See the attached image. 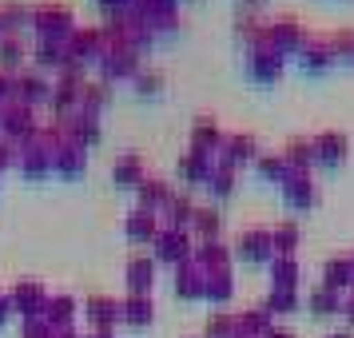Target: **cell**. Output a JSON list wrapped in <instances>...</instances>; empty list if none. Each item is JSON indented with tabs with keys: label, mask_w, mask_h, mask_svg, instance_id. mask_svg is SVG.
I'll return each instance as SVG.
<instances>
[{
	"label": "cell",
	"mask_w": 354,
	"mask_h": 338,
	"mask_svg": "<svg viewBox=\"0 0 354 338\" xmlns=\"http://www.w3.org/2000/svg\"><path fill=\"white\" fill-rule=\"evenodd\" d=\"M140 68H144V56L136 48H128V44H112L108 40V48H104V56H100V80L108 84H131L136 76H140Z\"/></svg>",
	"instance_id": "cell-3"
},
{
	"label": "cell",
	"mask_w": 354,
	"mask_h": 338,
	"mask_svg": "<svg viewBox=\"0 0 354 338\" xmlns=\"http://www.w3.org/2000/svg\"><path fill=\"white\" fill-rule=\"evenodd\" d=\"M112 96H115V84H108V80H88L84 84V96H80V112H88V115H104L108 108H112Z\"/></svg>",
	"instance_id": "cell-33"
},
{
	"label": "cell",
	"mask_w": 354,
	"mask_h": 338,
	"mask_svg": "<svg viewBox=\"0 0 354 338\" xmlns=\"http://www.w3.org/2000/svg\"><path fill=\"white\" fill-rule=\"evenodd\" d=\"M195 207H199V203L192 199V191H176V195H171V203H167V211H163L160 219H163L167 227H183V231H192Z\"/></svg>",
	"instance_id": "cell-38"
},
{
	"label": "cell",
	"mask_w": 354,
	"mask_h": 338,
	"mask_svg": "<svg viewBox=\"0 0 354 338\" xmlns=\"http://www.w3.org/2000/svg\"><path fill=\"white\" fill-rule=\"evenodd\" d=\"M299 239H303V231H299V223H295V219H279V223L271 227L274 255H295V247H299Z\"/></svg>",
	"instance_id": "cell-45"
},
{
	"label": "cell",
	"mask_w": 354,
	"mask_h": 338,
	"mask_svg": "<svg viewBox=\"0 0 354 338\" xmlns=\"http://www.w3.org/2000/svg\"><path fill=\"white\" fill-rule=\"evenodd\" d=\"M17 100V88H12V72H0V108H8Z\"/></svg>",
	"instance_id": "cell-52"
},
{
	"label": "cell",
	"mask_w": 354,
	"mask_h": 338,
	"mask_svg": "<svg viewBox=\"0 0 354 338\" xmlns=\"http://www.w3.org/2000/svg\"><path fill=\"white\" fill-rule=\"evenodd\" d=\"M171 195H176V187H171L163 176H147L144 183L136 187V207L163 215V211H167V203H171Z\"/></svg>",
	"instance_id": "cell-25"
},
{
	"label": "cell",
	"mask_w": 354,
	"mask_h": 338,
	"mask_svg": "<svg viewBox=\"0 0 354 338\" xmlns=\"http://www.w3.org/2000/svg\"><path fill=\"white\" fill-rule=\"evenodd\" d=\"M76 8L68 0H40L32 4V36L36 40H68L76 32Z\"/></svg>",
	"instance_id": "cell-1"
},
{
	"label": "cell",
	"mask_w": 354,
	"mask_h": 338,
	"mask_svg": "<svg viewBox=\"0 0 354 338\" xmlns=\"http://www.w3.org/2000/svg\"><path fill=\"white\" fill-rule=\"evenodd\" d=\"M144 20H147V28L156 32V40L179 32V12H151V17H144Z\"/></svg>",
	"instance_id": "cell-49"
},
{
	"label": "cell",
	"mask_w": 354,
	"mask_h": 338,
	"mask_svg": "<svg viewBox=\"0 0 354 338\" xmlns=\"http://www.w3.org/2000/svg\"><path fill=\"white\" fill-rule=\"evenodd\" d=\"M100 8H104V17H115V12H131L136 8V0H96Z\"/></svg>",
	"instance_id": "cell-53"
},
{
	"label": "cell",
	"mask_w": 354,
	"mask_h": 338,
	"mask_svg": "<svg viewBox=\"0 0 354 338\" xmlns=\"http://www.w3.org/2000/svg\"><path fill=\"white\" fill-rule=\"evenodd\" d=\"M20 338H56V326H52L48 319H24Z\"/></svg>",
	"instance_id": "cell-50"
},
{
	"label": "cell",
	"mask_w": 354,
	"mask_h": 338,
	"mask_svg": "<svg viewBox=\"0 0 354 338\" xmlns=\"http://www.w3.org/2000/svg\"><path fill=\"white\" fill-rule=\"evenodd\" d=\"M263 338H295V330H290V326H271Z\"/></svg>",
	"instance_id": "cell-55"
},
{
	"label": "cell",
	"mask_w": 354,
	"mask_h": 338,
	"mask_svg": "<svg viewBox=\"0 0 354 338\" xmlns=\"http://www.w3.org/2000/svg\"><path fill=\"white\" fill-rule=\"evenodd\" d=\"M60 128L68 131V140L72 144H80L84 151H92V147L104 140V128H100V115H88V112H76V115H64V120H56Z\"/></svg>",
	"instance_id": "cell-21"
},
{
	"label": "cell",
	"mask_w": 354,
	"mask_h": 338,
	"mask_svg": "<svg viewBox=\"0 0 354 338\" xmlns=\"http://www.w3.org/2000/svg\"><path fill=\"white\" fill-rule=\"evenodd\" d=\"M0 17H4L8 32H24V28H32V4H24V0H0Z\"/></svg>",
	"instance_id": "cell-44"
},
{
	"label": "cell",
	"mask_w": 354,
	"mask_h": 338,
	"mask_svg": "<svg viewBox=\"0 0 354 338\" xmlns=\"http://www.w3.org/2000/svg\"><path fill=\"white\" fill-rule=\"evenodd\" d=\"M28 56H32V48H28L24 32L0 36V72H12V76H17L20 68H28Z\"/></svg>",
	"instance_id": "cell-29"
},
{
	"label": "cell",
	"mask_w": 354,
	"mask_h": 338,
	"mask_svg": "<svg viewBox=\"0 0 354 338\" xmlns=\"http://www.w3.org/2000/svg\"><path fill=\"white\" fill-rule=\"evenodd\" d=\"M12 88H17V104L40 108V104H48V96H52V76L28 64V68H20L17 76H12Z\"/></svg>",
	"instance_id": "cell-10"
},
{
	"label": "cell",
	"mask_w": 354,
	"mask_h": 338,
	"mask_svg": "<svg viewBox=\"0 0 354 338\" xmlns=\"http://www.w3.org/2000/svg\"><path fill=\"white\" fill-rule=\"evenodd\" d=\"M203 279H207V271H203L195 259L171 267V290H176L179 303H199V299H203Z\"/></svg>",
	"instance_id": "cell-15"
},
{
	"label": "cell",
	"mask_w": 354,
	"mask_h": 338,
	"mask_svg": "<svg viewBox=\"0 0 354 338\" xmlns=\"http://www.w3.org/2000/svg\"><path fill=\"white\" fill-rule=\"evenodd\" d=\"M12 319V299H8V290H0V326Z\"/></svg>",
	"instance_id": "cell-54"
},
{
	"label": "cell",
	"mask_w": 354,
	"mask_h": 338,
	"mask_svg": "<svg viewBox=\"0 0 354 338\" xmlns=\"http://www.w3.org/2000/svg\"><path fill=\"white\" fill-rule=\"evenodd\" d=\"M322 283L335 290H346L354 287V255H330L326 263H322Z\"/></svg>",
	"instance_id": "cell-34"
},
{
	"label": "cell",
	"mask_w": 354,
	"mask_h": 338,
	"mask_svg": "<svg viewBox=\"0 0 354 338\" xmlns=\"http://www.w3.org/2000/svg\"><path fill=\"white\" fill-rule=\"evenodd\" d=\"M40 115H36V108H28V104H8V108H0V135L4 140H12V144H28V140H36V131H40Z\"/></svg>",
	"instance_id": "cell-4"
},
{
	"label": "cell",
	"mask_w": 354,
	"mask_h": 338,
	"mask_svg": "<svg viewBox=\"0 0 354 338\" xmlns=\"http://www.w3.org/2000/svg\"><path fill=\"white\" fill-rule=\"evenodd\" d=\"M8 167H17V144L0 135V171H8Z\"/></svg>",
	"instance_id": "cell-51"
},
{
	"label": "cell",
	"mask_w": 354,
	"mask_h": 338,
	"mask_svg": "<svg viewBox=\"0 0 354 338\" xmlns=\"http://www.w3.org/2000/svg\"><path fill=\"white\" fill-rule=\"evenodd\" d=\"M104 48H108V32H104V24H80L76 32L68 36V52H72L80 64H88V68L100 64Z\"/></svg>",
	"instance_id": "cell-8"
},
{
	"label": "cell",
	"mask_w": 354,
	"mask_h": 338,
	"mask_svg": "<svg viewBox=\"0 0 354 338\" xmlns=\"http://www.w3.org/2000/svg\"><path fill=\"white\" fill-rule=\"evenodd\" d=\"M227 135H231V131H223V124H219L215 115H199L192 124V147L207 151V156H219V151H223Z\"/></svg>",
	"instance_id": "cell-27"
},
{
	"label": "cell",
	"mask_w": 354,
	"mask_h": 338,
	"mask_svg": "<svg viewBox=\"0 0 354 338\" xmlns=\"http://www.w3.org/2000/svg\"><path fill=\"white\" fill-rule=\"evenodd\" d=\"M156 255H131L124 263V283H128V294H151L156 290Z\"/></svg>",
	"instance_id": "cell-22"
},
{
	"label": "cell",
	"mask_w": 354,
	"mask_h": 338,
	"mask_svg": "<svg viewBox=\"0 0 354 338\" xmlns=\"http://www.w3.org/2000/svg\"><path fill=\"white\" fill-rule=\"evenodd\" d=\"M279 156L287 160L290 171H315V167H319V156H315V140H310V135H295V140H287Z\"/></svg>",
	"instance_id": "cell-31"
},
{
	"label": "cell",
	"mask_w": 354,
	"mask_h": 338,
	"mask_svg": "<svg viewBox=\"0 0 354 338\" xmlns=\"http://www.w3.org/2000/svg\"><path fill=\"white\" fill-rule=\"evenodd\" d=\"M351 255H354V251H351Z\"/></svg>",
	"instance_id": "cell-59"
},
{
	"label": "cell",
	"mask_w": 354,
	"mask_h": 338,
	"mask_svg": "<svg viewBox=\"0 0 354 338\" xmlns=\"http://www.w3.org/2000/svg\"><path fill=\"white\" fill-rule=\"evenodd\" d=\"M156 263H163V267H179V263H187L195 251V235L192 231H183V227H160V235H156Z\"/></svg>",
	"instance_id": "cell-6"
},
{
	"label": "cell",
	"mask_w": 354,
	"mask_h": 338,
	"mask_svg": "<svg viewBox=\"0 0 354 338\" xmlns=\"http://www.w3.org/2000/svg\"><path fill=\"white\" fill-rule=\"evenodd\" d=\"M263 303H267V310H271V314H295L303 299H299V290H279V287H271Z\"/></svg>",
	"instance_id": "cell-47"
},
{
	"label": "cell",
	"mask_w": 354,
	"mask_h": 338,
	"mask_svg": "<svg viewBox=\"0 0 354 338\" xmlns=\"http://www.w3.org/2000/svg\"><path fill=\"white\" fill-rule=\"evenodd\" d=\"M84 171H88V151H84L80 144H60L56 151H52V176L60 179H80Z\"/></svg>",
	"instance_id": "cell-28"
},
{
	"label": "cell",
	"mask_w": 354,
	"mask_h": 338,
	"mask_svg": "<svg viewBox=\"0 0 354 338\" xmlns=\"http://www.w3.org/2000/svg\"><path fill=\"white\" fill-rule=\"evenodd\" d=\"M192 259L203 267V271H235V251L227 247L223 239H207V243H195Z\"/></svg>",
	"instance_id": "cell-26"
},
{
	"label": "cell",
	"mask_w": 354,
	"mask_h": 338,
	"mask_svg": "<svg viewBox=\"0 0 354 338\" xmlns=\"http://www.w3.org/2000/svg\"><path fill=\"white\" fill-rule=\"evenodd\" d=\"M299 274H303V267H299V259L295 255H274L271 259V287L299 290Z\"/></svg>",
	"instance_id": "cell-40"
},
{
	"label": "cell",
	"mask_w": 354,
	"mask_h": 338,
	"mask_svg": "<svg viewBox=\"0 0 354 338\" xmlns=\"http://www.w3.org/2000/svg\"><path fill=\"white\" fill-rule=\"evenodd\" d=\"M144 179H147V163H144V156H140L136 147H131V151H124V156H115L112 183L120 187V191H136Z\"/></svg>",
	"instance_id": "cell-23"
},
{
	"label": "cell",
	"mask_w": 354,
	"mask_h": 338,
	"mask_svg": "<svg viewBox=\"0 0 354 338\" xmlns=\"http://www.w3.org/2000/svg\"><path fill=\"white\" fill-rule=\"evenodd\" d=\"M163 219L156 215V211H144V207H131L128 215H124V239L136 243V247H147V243H156V235H160Z\"/></svg>",
	"instance_id": "cell-20"
},
{
	"label": "cell",
	"mask_w": 354,
	"mask_h": 338,
	"mask_svg": "<svg viewBox=\"0 0 354 338\" xmlns=\"http://www.w3.org/2000/svg\"><path fill=\"white\" fill-rule=\"evenodd\" d=\"M8 299H12V314H20V319H44V306H48L52 290L40 279H17L12 290H8Z\"/></svg>",
	"instance_id": "cell-7"
},
{
	"label": "cell",
	"mask_w": 354,
	"mask_h": 338,
	"mask_svg": "<svg viewBox=\"0 0 354 338\" xmlns=\"http://www.w3.org/2000/svg\"><path fill=\"white\" fill-rule=\"evenodd\" d=\"M192 235L195 243H207V239H223V211L215 203H203L195 207V219H192Z\"/></svg>",
	"instance_id": "cell-32"
},
{
	"label": "cell",
	"mask_w": 354,
	"mask_h": 338,
	"mask_svg": "<svg viewBox=\"0 0 354 338\" xmlns=\"http://www.w3.org/2000/svg\"><path fill=\"white\" fill-rule=\"evenodd\" d=\"M211 167H215V156H207V151H199V147L187 144V151L176 160V179L183 183V191H195V187L207 183Z\"/></svg>",
	"instance_id": "cell-11"
},
{
	"label": "cell",
	"mask_w": 354,
	"mask_h": 338,
	"mask_svg": "<svg viewBox=\"0 0 354 338\" xmlns=\"http://www.w3.org/2000/svg\"><path fill=\"white\" fill-rule=\"evenodd\" d=\"M299 64H303V72H310V76L330 72V68L338 64V60H335V48H330V36H326V32H315V36H310V40L303 44V52H299Z\"/></svg>",
	"instance_id": "cell-19"
},
{
	"label": "cell",
	"mask_w": 354,
	"mask_h": 338,
	"mask_svg": "<svg viewBox=\"0 0 354 338\" xmlns=\"http://www.w3.org/2000/svg\"><path fill=\"white\" fill-rule=\"evenodd\" d=\"M235 40L243 44V52L271 48V40H267V20L259 17V12H243V17L235 20Z\"/></svg>",
	"instance_id": "cell-30"
},
{
	"label": "cell",
	"mask_w": 354,
	"mask_h": 338,
	"mask_svg": "<svg viewBox=\"0 0 354 338\" xmlns=\"http://www.w3.org/2000/svg\"><path fill=\"white\" fill-rule=\"evenodd\" d=\"M279 191H283L290 211H310V207H319V199H322L319 183H315V171H290Z\"/></svg>",
	"instance_id": "cell-12"
},
{
	"label": "cell",
	"mask_w": 354,
	"mask_h": 338,
	"mask_svg": "<svg viewBox=\"0 0 354 338\" xmlns=\"http://www.w3.org/2000/svg\"><path fill=\"white\" fill-rule=\"evenodd\" d=\"M17 171L28 179V183H44V179L52 176V151L40 144V131H36V140L17 147Z\"/></svg>",
	"instance_id": "cell-9"
},
{
	"label": "cell",
	"mask_w": 354,
	"mask_h": 338,
	"mask_svg": "<svg viewBox=\"0 0 354 338\" xmlns=\"http://www.w3.org/2000/svg\"><path fill=\"white\" fill-rule=\"evenodd\" d=\"M235 259L243 263H271L274 259V243H271V227H247L239 231V239H235Z\"/></svg>",
	"instance_id": "cell-13"
},
{
	"label": "cell",
	"mask_w": 354,
	"mask_h": 338,
	"mask_svg": "<svg viewBox=\"0 0 354 338\" xmlns=\"http://www.w3.org/2000/svg\"><path fill=\"white\" fill-rule=\"evenodd\" d=\"M88 338H115V330H88Z\"/></svg>",
	"instance_id": "cell-57"
},
{
	"label": "cell",
	"mask_w": 354,
	"mask_h": 338,
	"mask_svg": "<svg viewBox=\"0 0 354 338\" xmlns=\"http://www.w3.org/2000/svg\"><path fill=\"white\" fill-rule=\"evenodd\" d=\"M310 140H315L319 167H342L346 156H351V135H346V131L326 128V131H319V135H310Z\"/></svg>",
	"instance_id": "cell-18"
},
{
	"label": "cell",
	"mask_w": 354,
	"mask_h": 338,
	"mask_svg": "<svg viewBox=\"0 0 354 338\" xmlns=\"http://www.w3.org/2000/svg\"><path fill=\"white\" fill-rule=\"evenodd\" d=\"M267 40H271V48L287 60V56H299V52H303L310 32H306V24L299 17H271L267 20Z\"/></svg>",
	"instance_id": "cell-5"
},
{
	"label": "cell",
	"mask_w": 354,
	"mask_h": 338,
	"mask_svg": "<svg viewBox=\"0 0 354 338\" xmlns=\"http://www.w3.org/2000/svg\"><path fill=\"white\" fill-rule=\"evenodd\" d=\"M203 338H239V319L231 310H211L203 322Z\"/></svg>",
	"instance_id": "cell-46"
},
{
	"label": "cell",
	"mask_w": 354,
	"mask_h": 338,
	"mask_svg": "<svg viewBox=\"0 0 354 338\" xmlns=\"http://www.w3.org/2000/svg\"><path fill=\"white\" fill-rule=\"evenodd\" d=\"M235 319H239V338H263V335H267V330L274 326V314L267 310V303L243 306Z\"/></svg>",
	"instance_id": "cell-35"
},
{
	"label": "cell",
	"mask_w": 354,
	"mask_h": 338,
	"mask_svg": "<svg viewBox=\"0 0 354 338\" xmlns=\"http://www.w3.org/2000/svg\"><path fill=\"white\" fill-rule=\"evenodd\" d=\"M306 306H310V314H319V319H326V314H342V290L319 283V287H310V294H306Z\"/></svg>",
	"instance_id": "cell-39"
},
{
	"label": "cell",
	"mask_w": 354,
	"mask_h": 338,
	"mask_svg": "<svg viewBox=\"0 0 354 338\" xmlns=\"http://www.w3.org/2000/svg\"><path fill=\"white\" fill-rule=\"evenodd\" d=\"M56 338H88L84 330H76V326H68V330H56Z\"/></svg>",
	"instance_id": "cell-56"
},
{
	"label": "cell",
	"mask_w": 354,
	"mask_h": 338,
	"mask_svg": "<svg viewBox=\"0 0 354 338\" xmlns=\"http://www.w3.org/2000/svg\"><path fill=\"white\" fill-rule=\"evenodd\" d=\"M231 299H235V271H211L203 279V303L227 306Z\"/></svg>",
	"instance_id": "cell-37"
},
{
	"label": "cell",
	"mask_w": 354,
	"mask_h": 338,
	"mask_svg": "<svg viewBox=\"0 0 354 338\" xmlns=\"http://www.w3.org/2000/svg\"><path fill=\"white\" fill-rule=\"evenodd\" d=\"M80 314L88 319V330H115L120 326V299H112V294H88Z\"/></svg>",
	"instance_id": "cell-16"
},
{
	"label": "cell",
	"mask_w": 354,
	"mask_h": 338,
	"mask_svg": "<svg viewBox=\"0 0 354 338\" xmlns=\"http://www.w3.org/2000/svg\"><path fill=\"white\" fill-rule=\"evenodd\" d=\"M120 322L128 330H144L156 322V294H124L120 299Z\"/></svg>",
	"instance_id": "cell-24"
},
{
	"label": "cell",
	"mask_w": 354,
	"mask_h": 338,
	"mask_svg": "<svg viewBox=\"0 0 354 338\" xmlns=\"http://www.w3.org/2000/svg\"><path fill=\"white\" fill-rule=\"evenodd\" d=\"M235 179H239L235 167H227V163L215 160V167H211V176H207L203 187L211 191V199H231V195H235Z\"/></svg>",
	"instance_id": "cell-43"
},
{
	"label": "cell",
	"mask_w": 354,
	"mask_h": 338,
	"mask_svg": "<svg viewBox=\"0 0 354 338\" xmlns=\"http://www.w3.org/2000/svg\"><path fill=\"white\" fill-rule=\"evenodd\" d=\"M76 314H80V303L68 294V290H60V294H52L48 306H44V319L56 326V330H68V326H76Z\"/></svg>",
	"instance_id": "cell-36"
},
{
	"label": "cell",
	"mask_w": 354,
	"mask_h": 338,
	"mask_svg": "<svg viewBox=\"0 0 354 338\" xmlns=\"http://www.w3.org/2000/svg\"><path fill=\"white\" fill-rule=\"evenodd\" d=\"M219 163H227V167H255V160H259V140L251 135V131H231L227 135V144H223V151L215 156Z\"/></svg>",
	"instance_id": "cell-17"
},
{
	"label": "cell",
	"mask_w": 354,
	"mask_h": 338,
	"mask_svg": "<svg viewBox=\"0 0 354 338\" xmlns=\"http://www.w3.org/2000/svg\"><path fill=\"white\" fill-rule=\"evenodd\" d=\"M326 338H354L351 330H335V335H326Z\"/></svg>",
	"instance_id": "cell-58"
},
{
	"label": "cell",
	"mask_w": 354,
	"mask_h": 338,
	"mask_svg": "<svg viewBox=\"0 0 354 338\" xmlns=\"http://www.w3.org/2000/svg\"><path fill=\"white\" fill-rule=\"evenodd\" d=\"M104 32H108L112 44H128L140 56H147V52L156 48V32L147 28V20L140 12H115V17H108L104 20Z\"/></svg>",
	"instance_id": "cell-2"
},
{
	"label": "cell",
	"mask_w": 354,
	"mask_h": 338,
	"mask_svg": "<svg viewBox=\"0 0 354 338\" xmlns=\"http://www.w3.org/2000/svg\"><path fill=\"white\" fill-rule=\"evenodd\" d=\"M255 171H259V179H263V183H274V187H283V183H287V176H290L287 160H283L279 151H259Z\"/></svg>",
	"instance_id": "cell-41"
},
{
	"label": "cell",
	"mask_w": 354,
	"mask_h": 338,
	"mask_svg": "<svg viewBox=\"0 0 354 338\" xmlns=\"http://www.w3.org/2000/svg\"><path fill=\"white\" fill-rule=\"evenodd\" d=\"M243 68H247V76L255 84H274V80H283L287 60L274 48H255V52H243Z\"/></svg>",
	"instance_id": "cell-14"
},
{
	"label": "cell",
	"mask_w": 354,
	"mask_h": 338,
	"mask_svg": "<svg viewBox=\"0 0 354 338\" xmlns=\"http://www.w3.org/2000/svg\"><path fill=\"white\" fill-rule=\"evenodd\" d=\"M330 36V48H335L338 64H354V28H335Z\"/></svg>",
	"instance_id": "cell-48"
},
{
	"label": "cell",
	"mask_w": 354,
	"mask_h": 338,
	"mask_svg": "<svg viewBox=\"0 0 354 338\" xmlns=\"http://www.w3.org/2000/svg\"><path fill=\"white\" fill-rule=\"evenodd\" d=\"M131 88H136V96H140V100H156V96H163V88H167V76H163V68L144 64V68H140V76L131 80Z\"/></svg>",
	"instance_id": "cell-42"
}]
</instances>
